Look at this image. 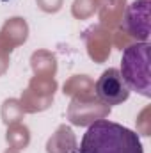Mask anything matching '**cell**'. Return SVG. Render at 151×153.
<instances>
[{"instance_id": "2", "label": "cell", "mask_w": 151, "mask_h": 153, "mask_svg": "<svg viewBox=\"0 0 151 153\" xmlns=\"http://www.w3.org/2000/svg\"><path fill=\"white\" fill-rule=\"evenodd\" d=\"M150 43L137 41L124 48L121 57L119 73L130 91H137L139 94L151 96V73H150Z\"/></svg>"}, {"instance_id": "4", "label": "cell", "mask_w": 151, "mask_h": 153, "mask_svg": "<svg viewBox=\"0 0 151 153\" xmlns=\"http://www.w3.org/2000/svg\"><path fill=\"white\" fill-rule=\"evenodd\" d=\"M123 29L137 41L150 38V0H133L124 14Z\"/></svg>"}, {"instance_id": "3", "label": "cell", "mask_w": 151, "mask_h": 153, "mask_svg": "<svg viewBox=\"0 0 151 153\" xmlns=\"http://www.w3.org/2000/svg\"><path fill=\"white\" fill-rule=\"evenodd\" d=\"M94 91L100 102L105 105H119L130 98V87L123 80L117 68L105 70L94 84Z\"/></svg>"}, {"instance_id": "1", "label": "cell", "mask_w": 151, "mask_h": 153, "mask_svg": "<svg viewBox=\"0 0 151 153\" xmlns=\"http://www.w3.org/2000/svg\"><path fill=\"white\" fill-rule=\"evenodd\" d=\"M75 153H144L137 132L109 119H98L85 130Z\"/></svg>"}]
</instances>
